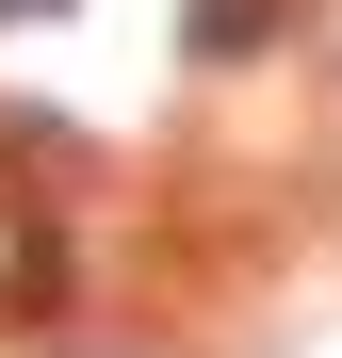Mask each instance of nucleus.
I'll return each mask as SVG.
<instances>
[{
  "mask_svg": "<svg viewBox=\"0 0 342 358\" xmlns=\"http://www.w3.org/2000/svg\"><path fill=\"white\" fill-rule=\"evenodd\" d=\"M277 33V0H196V49H261Z\"/></svg>",
  "mask_w": 342,
  "mask_h": 358,
  "instance_id": "obj_1",
  "label": "nucleus"
},
{
  "mask_svg": "<svg viewBox=\"0 0 342 358\" xmlns=\"http://www.w3.org/2000/svg\"><path fill=\"white\" fill-rule=\"evenodd\" d=\"M0 17H66V0H0Z\"/></svg>",
  "mask_w": 342,
  "mask_h": 358,
  "instance_id": "obj_2",
  "label": "nucleus"
}]
</instances>
